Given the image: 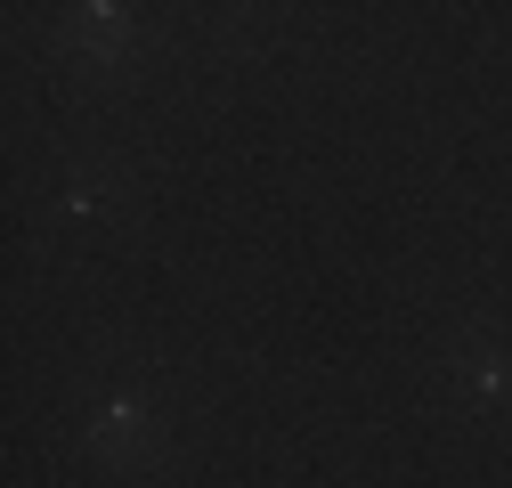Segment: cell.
<instances>
[{"label":"cell","instance_id":"cell-1","mask_svg":"<svg viewBox=\"0 0 512 488\" xmlns=\"http://www.w3.org/2000/svg\"><path fill=\"white\" fill-rule=\"evenodd\" d=\"M98 448L114 456V464H155L163 456V440H155V423H147V407L139 399H98Z\"/></svg>","mask_w":512,"mask_h":488},{"label":"cell","instance_id":"cell-2","mask_svg":"<svg viewBox=\"0 0 512 488\" xmlns=\"http://www.w3.org/2000/svg\"><path fill=\"white\" fill-rule=\"evenodd\" d=\"M74 41L98 57V66H114V57L131 49V17H122V9H82L74 17Z\"/></svg>","mask_w":512,"mask_h":488},{"label":"cell","instance_id":"cell-3","mask_svg":"<svg viewBox=\"0 0 512 488\" xmlns=\"http://www.w3.org/2000/svg\"><path fill=\"white\" fill-rule=\"evenodd\" d=\"M464 383H472V399H504V391H512V366H504V350L472 342V358H464Z\"/></svg>","mask_w":512,"mask_h":488}]
</instances>
